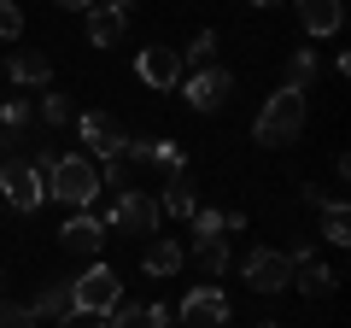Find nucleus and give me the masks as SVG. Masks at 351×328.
<instances>
[{
    "mask_svg": "<svg viewBox=\"0 0 351 328\" xmlns=\"http://www.w3.org/2000/svg\"><path fill=\"white\" fill-rule=\"evenodd\" d=\"M322 240L328 246H351V217H346V194L322 200Z\"/></svg>",
    "mask_w": 351,
    "mask_h": 328,
    "instance_id": "aec40b11",
    "label": "nucleus"
},
{
    "mask_svg": "<svg viewBox=\"0 0 351 328\" xmlns=\"http://www.w3.org/2000/svg\"><path fill=\"white\" fill-rule=\"evenodd\" d=\"M112 223H117V229H129V235H141V240H152V235H158V200H152L147 188H129V194H117V211H112Z\"/></svg>",
    "mask_w": 351,
    "mask_h": 328,
    "instance_id": "9d476101",
    "label": "nucleus"
},
{
    "mask_svg": "<svg viewBox=\"0 0 351 328\" xmlns=\"http://www.w3.org/2000/svg\"><path fill=\"white\" fill-rule=\"evenodd\" d=\"M41 124H47V129L76 124V106H71V94H59V89H47V94H41Z\"/></svg>",
    "mask_w": 351,
    "mask_h": 328,
    "instance_id": "5701e85b",
    "label": "nucleus"
},
{
    "mask_svg": "<svg viewBox=\"0 0 351 328\" xmlns=\"http://www.w3.org/2000/svg\"><path fill=\"white\" fill-rule=\"evenodd\" d=\"M82 328H106V316H88V323H82Z\"/></svg>",
    "mask_w": 351,
    "mask_h": 328,
    "instance_id": "2f4dec72",
    "label": "nucleus"
},
{
    "mask_svg": "<svg viewBox=\"0 0 351 328\" xmlns=\"http://www.w3.org/2000/svg\"><path fill=\"white\" fill-rule=\"evenodd\" d=\"M47 200H59L64 211H88V205L100 200V164L88 159V152H53Z\"/></svg>",
    "mask_w": 351,
    "mask_h": 328,
    "instance_id": "f03ea898",
    "label": "nucleus"
},
{
    "mask_svg": "<svg viewBox=\"0 0 351 328\" xmlns=\"http://www.w3.org/2000/svg\"><path fill=\"white\" fill-rule=\"evenodd\" d=\"M71 305L76 316H112V305H123V276L112 264H88L82 276H71Z\"/></svg>",
    "mask_w": 351,
    "mask_h": 328,
    "instance_id": "20e7f679",
    "label": "nucleus"
},
{
    "mask_svg": "<svg viewBox=\"0 0 351 328\" xmlns=\"http://www.w3.org/2000/svg\"><path fill=\"white\" fill-rule=\"evenodd\" d=\"M59 246H64V253H100V246H106V223L94 211H71L64 229H59Z\"/></svg>",
    "mask_w": 351,
    "mask_h": 328,
    "instance_id": "4468645a",
    "label": "nucleus"
},
{
    "mask_svg": "<svg viewBox=\"0 0 351 328\" xmlns=\"http://www.w3.org/2000/svg\"><path fill=\"white\" fill-rule=\"evenodd\" d=\"M316 82V47H293L287 53V89H311Z\"/></svg>",
    "mask_w": 351,
    "mask_h": 328,
    "instance_id": "b1692460",
    "label": "nucleus"
},
{
    "mask_svg": "<svg viewBox=\"0 0 351 328\" xmlns=\"http://www.w3.org/2000/svg\"><path fill=\"white\" fill-rule=\"evenodd\" d=\"M29 316H36V323H76V305H71V276H53L47 288L36 293Z\"/></svg>",
    "mask_w": 351,
    "mask_h": 328,
    "instance_id": "dca6fc26",
    "label": "nucleus"
},
{
    "mask_svg": "<svg viewBox=\"0 0 351 328\" xmlns=\"http://www.w3.org/2000/svg\"><path fill=\"white\" fill-rule=\"evenodd\" d=\"M258 328H281V323H258Z\"/></svg>",
    "mask_w": 351,
    "mask_h": 328,
    "instance_id": "72a5a7b5",
    "label": "nucleus"
},
{
    "mask_svg": "<svg viewBox=\"0 0 351 328\" xmlns=\"http://www.w3.org/2000/svg\"><path fill=\"white\" fill-rule=\"evenodd\" d=\"M293 12H299L304 36H339V24H346V0H293Z\"/></svg>",
    "mask_w": 351,
    "mask_h": 328,
    "instance_id": "ddd939ff",
    "label": "nucleus"
},
{
    "mask_svg": "<svg viewBox=\"0 0 351 328\" xmlns=\"http://www.w3.org/2000/svg\"><path fill=\"white\" fill-rule=\"evenodd\" d=\"M193 264L205 270V276H223L228 264H234V253H228V235H193Z\"/></svg>",
    "mask_w": 351,
    "mask_h": 328,
    "instance_id": "6ab92c4d",
    "label": "nucleus"
},
{
    "mask_svg": "<svg viewBox=\"0 0 351 328\" xmlns=\"http://www.w3.org/2000/svg\"><path fill=\"white\" fill-rule=\"evenodd\" d=\"M18 36H24V12L12 0H0V41H18Z\"/></svg>",
    "mask_w": 351,
    "mask_h": 328,
    "instance_id": "a878e982",
    "label": "nucleus"
},
{
    "mask_svg": "<svg viewBox=\"0 0 351 328\" xmlns=\"http://www.w3.org/2000/svg\"><path fill=\"white\" fill-rule=\"evenodd\" d=\"M0 200L12 205L18 217H36L41 205H47V164L36 159H0Z\"/></svg>",
    "mask_w": 351,
    "mask_h": 328,
    "instance_id": "7ed1b4c3",
    "label": "nucleus"
},
{
    "mask_svg": "<svg viewBox=\"0 0 351 328\" xmlns=\"http://www.w3.org/2000/svg\"><path fill=\"white\" fill-rule=\"evenodd\" d=\"M252 6H263V12H269V6H281V0H252Z\"/></svg>",
    "mask_w": 351,
    "mask_h": 328,
    "instance_id": "473e14b6",
    "label": "nucleus"
},
{
    "mask_svg": "<svg viewBox=\"0 0 351 328\" xmlns=\"http://www.w3.org/2000/svg\"><path fill=\"white\" fill-rule=\"evenodd\" d=\"M240 276H246L252 293H287L293 288V264H287V253H276V246H252V253L240 258Z\"/></svg>",
    "mask_w": 351,
    "mask_h": 328,
    "instance_id": "0eeeda50",
    "label": "nucleus"
},
{
    "mask_svg": "<svg viewBox=\"0 0 351 328\" xmlns=\"http://www.w3.org/2000/svg\"><path fill=\"white\" fill-rule=\"evenodd\" d=\"M228 316H234L228 293L211 288V281H199V288L182 293V311H176V323H182V328H228Z\"/></svg>",
    "mask_w": 351,
    "mask_h": 328,
    "instance_id": "39448f33",
    "label": "nucleus"
},
{
    "mask_svg": "<svg viewBox=\"0 0 351 328\" xmlns=\"http://www.w3.org/2000/svg\"><path fill=\"white\" fill-rule=\"evenodd\" d=\"M94 6H106V12H117V18H129V12H135V0H94Z\"/></svg>",
    "mask_w": 351,
    "mask_h": 328,
    "instance_id": "c756f323",
    "label": "nucleus"
},
{
    "mask_svg": "<svg viewBox=\"0 0 351 328\" xmlns=\"http://www.w3.org/2000/svg\"><path fill=\"white\" fill-rule=\"evenodd\" d=\"M6 76H12L18 89H53V59L41 47H18L6 59Z\"/></svg>",
    "mask_w": 351,
    "mask_h": 328,
    "instance_id": "2eb2a0df",
    "label": "nucleus"
},
{
    "mask_svg": "<svg viewBox=\"0 0 351 328\" xmlns=\"http://www.w3.org/2000/svg\"><path fill=\"white\" fill-rule=\"evenodd\" d=\"M188 223H193V235H223V211H205V205L188 217Z\"/></svg>",
    "mask_w": 351,
    "mask_h": 328,
    "instance_id": "cd10ccee",
    "label": "nucleus"
},
{
    "mask_svg": "<svg viewBox=\"0 0 351 328\" xmlns=\"http://www.w3.org/2000/svg\"><path fill=\"white\" fill-rule=\"evenodd\" d=\"M0 328H36L29 305H12V299H0Z\"/></svg>",
    "mask_w": 351,
    "mask_h": 328,
    "instance_id": "bb28decb",
    "label": "nucleus"
},
{
    "mask_svg": "<svg viewBox=\"0 0 351 328\" xmlns=\"http://www.w3.org/2000/svg\"><path fill=\"white\" fill-rule=\"evenodd\" d=\"M29 124H36V106L29 100H6L0 106V159H12L18 141H29Z\"/></svg>",
    "mask_w": 351,
    "mask_h": 328,
    "instance_id": "a211bd4d",
    "label": "nucleus"
},
{
    "mask_svg": "<svg viewBox=\"0 0 351 328\" xmlns=\"http://www.w3.org/2000/svg\"><path fill=\"white\" fill-rule=\"evenodd\" d=\"M293 288H299L304 299H328V293H334V270L316 264V258L311 264H293Z\"/></svg>",
    "mask_w": 351,
    "mask_h": 328,
    "instance_id": "4be33fe9",
    "label": "nucleus"
},
{
    "mask_svg": "<svg viewBox=\"0 0 351 328\" xmlns=\"http://www.w3.org/2000/svg\"><path fill=\"white\" fill-rule=\"evenodd\" d=\"M176 89H182V100H188L199 117H217V112L228 106V94H234V76H228V71H217V65H205V71L182 76Z\"/></svg>",
    "mask_w": 351,
    "mask_h": 328,
    "instance_id": "423d86ee",
    "label": "nucleus"
},
{
    "mask_svg": "<svg viewBox=\"0 0 351 328\" xmlns=\"http://www.w3.org/2000/svg\"><path fill=\"white\" fill-rule=\"evenodd\" d=\"M76 135H82V147L94 152V159H123L129 129L117 124L112 112H82V117H76Z\"/></svg>",
    "mask_w": 351,
    "mask_h": 328,
    "instance_id": "1a4fd4ad",
    "label": "nucleus"
},
{
    "mask_svg": "<svg viewBox=\"0 0 351 328\" xmlns=\"http://www.w3.org/2000/svg\"><path fill=\"white\" fill-rule=\"evenodd\" d=\"M304 117H311L304 89H287V82H281V89L258 106V117H252V141H258V147H293V141L304 135Z\"/></svg>",
    "mask_w": 351,
    "mask_h": 328,
    "instance_id": "f257e3e1",
    "label": "nucleus"
},
{
    "mask_svg": "<svg viewBox=\"0 0 351 328\" xmlns=\"http://www.w3.org/2000/svg\"><path fill=\"white\" fill-rule=\"evenodd\" d=\"M123 164H152L164 176H182L188 152H182V141H123Z\"/></svg>",
    "mask_w": 351,
    "mask_h": 328,
    "instance_id": "9b49d317",
    "label": "nucleus"
},
{
    "mask_svg": "<svg viewBox=\"0 0 351 328\" xmlns=\"http://www.w3.org/2000/svg\"><path fill=\"white\" fill-rule=\"evenodd\" d=\"M182 264H188V246L176 235H152L147 246H141V270H147V276H176Z\"/></svg>",
    "mask_w": 351,
    "mask_h": 328,
    "instance_id": "f3484780",
    "label": "nucleus"
},
{
    "mask_svg": "<svg viewBox=\"0 0 351 328\" xmlns=\"http://www.w3.org/2000/svg\"><path fill=\"white\" fill-rule=\"evenodd\" d=\"M147 328H176V311L170 305H147Z\"/></svg>",
    "mask_w": 351,
    "mask_h": 328,
    "instance_id": "c85d7f7f",
    "label": "nucleus"
},
{
    "mask_svg": "<svg viewBox=\"0 0 351 328\" xmlns=\"http://www.w3.org/2000/svg\"><path fill=\"white\" fill-rule=\"evenodd\" d=\"M135 76L147 82V89L170 94L176 82L188 76V65H182V47H164V41H152V47H141V53H135Z\"/></svg>",
    "mask_w": 351,
    "mask_h": 328,
    "instance_id": "6e6552de",
    "label": "nucleus"
},
{
    "mask_svg": "<svg viewBox=\"0 0 351 328\" xmlns=\"http://www.w3.org/2000/svg\"><path fill=\"white\" fill-rule=\"evenodd\" d=\"M53 6H64V12H88L94 0H53Z\"/></svg>",
    "mask_w": 351,
    "mask_h": 328,
    "instance_id": "7c9ffc66",
    "label": "nucleus"
},
{
    "mask_svg": "<svg viewBox=\"0 0 351 328\" xmlns=\"http://www.w3.org/2000/svg\"><path fill=\"white\" fill-rule=\"evenodd\" d=\"M158 188H164V194H152V200H158V217H176V223H188V217L199 211V188H193L188 170H182V176H164Z\"/></svg>",
    "mask_w": 351,
    "mask_h": 328,
    "instance_id": "f8f14e48",
    "label": "nucleus"
},
{
    "mask_svg": "<svg viewBox=\"0 0 351 328\" xmlns=\"http://www.w3.org/2000/svg\"><path fill=\"white\" fill-rule=\"evenodd\" d=\"M211 59H217V30H199V36L182 47V65H199V71H205Z\"/></svg>",
    "mask_w": 351,
    "mask_h": 328,
    "instance_id": "393cba45",
    "label": "nucleus"
},
{
    "mask_svg": "<svg viewBox=\"0 0 351 328\" xmlns=\"http://www.w3.org/2000/svg\"><path fill=\"white\" fill-rule=\"evenodd\" d=\"M123 30H129V18L106 12V6H88V41H94V47H117Z\"/></svg>",
    "mask_w": 351,
    "mask_h": 328,
    "instance_id": "412c9836",
    "label": "nucleus"
}]
</instances>
